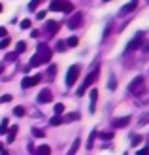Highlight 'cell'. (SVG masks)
I'll use <instances>...</instances> for the list:
<instances>
[{
    "instance_id": "obj_1",
    "label": "cell",
    "mask_w": 149,
    "mask_h": 155,
    "mask_svg": "<svg viewBox=\"0 0 149 155\" xmlns=\"http://www.w3.org/2000/svg\"><path fill=\"white\" fill-rule=\"evenodd\" d=\"M128 91L132 93V95H136V97H142L145 93V80H144V76H136L134 80L130 81Z\"/></svg>"
},
{
    "instance_id": "obj_2",
    "label": "cell",
    "mask_w": 149,
    "mask_h": 155,
    "mask_svg": "<svg viewBox=\"0 0 149 155\" xmlns=\"http://www.w3.org/2000/svg\"><path fill=\"white\" fill-rule=\"evenodd\" d=\"M98 76H100V68L96 66L95 70H92V72H91V74H89L87 78H85V81H83V85H81L79 89H77V95L81 97L83 93H85V89H87V87H91V85H92V83H95V81L98 80Z\"/></svg>"
},
{
    "instance_id": "obj_3",
    "label": "cell",
    "mask_w": 149,
    "mask_h": 155,
    "mask_svg": "<svg viewBox=\"0 0 149 155\" xmlns=\"http://www.w3.org/2000/svg\"><path fill=\"white\" fill-rule=\"evenodd\" d=\"M36 55L40 57L42 64H44V63H49V61H51L53 53H51V49H49V48H47L45 44H40V45H38V51H36Z\"/></svg>"
},
{
    "instance_id": "obj_4",
    "label": "cell",
    "mask_w": 149,
    "mask_h": 155,
    "mask_svg": "<svg viewBox=\"0 0 149 155\" xmlns=\"http://www.w3.org/2000/svg\"><path fill=\"white\" fill-rule=\"evenodd\" d=\"M79 64H74V66H70V70H68V74H66V85L68 87H72V85L76 83V80H77V76H79Z\"/></svg>"
},
{
    "instance_id": "obj_5",
    "label": "cell",
    "mask_w": 149,
    "mask_h": 155,
    "mask_svg": "<svg viewBox=\"0 0 149 155\" xmlns=\"http://www.w3.org/2000/svg\"><path fill=\"white\" fill-rule=\"evenodd\" d=\"M81 25H83V13L81 12H74L70 21H68V27L70 28H79Z\"/></svg>"
},
{
    "instance_id": "obj_6",
    "label": "cell",
    "mask_w": 149,
    "mask_h": 155,
    "mask_svg": "<svg viewBox=\"0 0 149 155\" xmlns=\"http://www.w3.org/2000/svg\"><path fill=\"white\" fill-rule=\"evenodd\" d=\"M42 81V76L38 74V76H32V78H25V80L21 81V87L23 89H28V87H34V85H38Z\"/></svg>"
},
{
    "instance_id": "obj_7",
    "label": "cell",
    "mask_w": 149,
    "mask_h": 155,
    "mask_svg": "<svg viewBox=\"0 0 149 155\" xmlns=\"http://www.w3.org/2000/svg\"><path fill=\"white\" fill-rule=\"evenodd\" d=\"M53 100V93L49 89H42L40 91V95H38V102H42V104H47Z\"/></svg>"
},
{
    "instance_id": "obj_8",
    "label": "cell",
    "mask_w": 149,
    "mask_h": 155,
    "mask_svg": "<svg viewBox=\"0 0 149 155\" xmlns=\"http://www.w3.org/2000/svg\"><path fill=\"white\" fill-rule=\"evenodd\" d=\"M66 2H68V0H51L49 10H51V12H62V8H64Z\"/></svg>"
},
{
    "instance_id": "obj_9",
    "label": "cell",
    "mask_w": 149,
    "mask_h": 155,
    "mask_svg": "<svg viewBox=\"0 0 149 155\" xmlns=\"http://www.w3.org/2000/svg\"><path fill=\"white\" fill-rule=\"evenodd\" d=\"M89 98H91V114H92V112H95V108H96L98 91H96V89H91V93H89Z\"/></svg>"
},
{
    "instance_id": "obj_10",
    "label": "cell",
    "mask_w": 149,
    "mask_h": 155,
    "mask_svg": "<svg viewBox=\"0 0 149 155\" xmlns=\"http://www.w3.org/2000/svg\"><path fill=\"white\" fill-rule=\"evenodd\" d=\"M128 123H130V117H128V115H125V117H119V119H115V121H113V125H115L117 129H123V127H127Z\"/></svg>"
},
{
    "instance_id": "obj_11",
    "label": "cell",
    "mask_w": 149,
    "mask_h": 155,
    "mask_svg": "<svg viewBox=\"0 0 149 155\" xmlns=\"http://www.w3.org/2000/svg\"><path fill=\"white\" fill-rule=\"evenodd\" d=\"M45 25H47L45 28H47V32H49V34H55V32H59V23H57V21H47Z\"/></svg>"
},
{
    "instance_id": "obj_12",
    "label": "cell",
    "mask_w": 149,
    "mask_h": 155,
    "mask_svg": "<svg viewBox=\"0 0 149 155\" xmlns=\"http://www.w3.org/2000/svg\"><path fill=\"white\" fill-rule=\"evenodd\" d=\"M17 130H19L17 125H13L11 129H8V142H13V140H15V136H17Z\"/></svg>"
},
{
    "instance_id": "obj_13",
    "label": "cell",
    "mask_w": 149,
    "mask_h": 155,
    "mask_svg": "<svg viewBox=\"0 0 149 155\" xmlns=\"http://www.w3.org/2000/svg\"><path fill=\"white\" fill-rule=\"evenodd\" d=\"M136 10V2L132 0L130 4H127V6H123V10H121V15H127V13H130V12H134Z\"/></svg>"
},
{
    "instance_id": "obj_14",
    "label": "cell",
    "mask_w": 149,
    "mask_h": 155,
    "mask_svg": "<svg viewBox=\"0 0 149 155\" xmlns=\"http://www.w3.org/2000/svg\"><path fill=\"white\" fill-rule=\"evenodd\" d=\"M140 45H142V36H136L134 40H132V42L128 44V49H138Z\"/></svg>"
},
{
    "instance_id": "obj_15",
    "label": "cell",
    "mask_w": 149,
    "mask_h": 155,
    "mask_svg": "<svg viewBox=\"0 0 149 155\" xmlns=\"http://www.w3.org/2000/svg\"><path fill=\"white\" fill-rule=\"evenodd\" d=\"M79 144H81V140H79V138H76V140H74V144H72V148H70V151H68L66 155H76L77 148H79Z\"/></svg>"
},
{
    "instance_id": "obj_16",
    "label": "cell",
    "mask_w": 149,
    "mask_h": 155,
    "mask_svg": "<svg viewBox=\"0 0 149 155\" xmlns=\"http://www.w3.org/2000/svg\"><path fill=\"white\" fill-rule=\"evenodd\" d=\"M36 155H51V148L49 146H40L36 151Z\"/></svg>"
},
{
    "instance_id": "obj_17",
    "label": "cell",
    "mask_w": 149,
    "mask_h": 155,
    "mask_svg": "<svg viewBox=\"0 0 149 155\" xmlns=\"http://www.w3.org/2000/svg\"><path fill=\"white\" fill-rule=\"evenodd\" d=\"M25 49H27V44L25 42H17V45H15V53L21 55V53H25Z\"/></svg>"
},
{
    "instance_id": "obj_18",
    "label": "cell",
    "mask_w": 149,
    "mask_h": 155,
    "mask_svg": "<svg viewBox=\"0 0 149 155\" xmlns=\"http://www.w3.org/2000/svg\"><path fill=\"white\" fill-rule=\"evenodd\" d=\"M27 114V110L23 106H15V110H13V115H17V117H23V115Z\"/></svg>"
},
{
    "instance_id": "obj_19",
    "label": "cell",
    "mask_w": 149,
    "mask_h": 155,
    "mask_svg": "<svg viewBox=\"0 0 149 155\" xmlns=\"http://www.w3.org/2000/svg\"><path fill=\"white\" fill-rule=\"evenodd\" d=\"M77 44H79V38H76V36H72V38L66 40V45H70V48H76Z\"/></svg>"
},
{
    "instance_id": "obj_20",
    "label": "cell",
    "mask_w": 149,
    "mask_h": 155,
    "mask_svg": "<svg viewBox=\"0 0 149 155\" xmlns=\"http://www.w3.org/2000/svg\"><path fill=\"white\" fill-rule=\"evenodd\" d=\"M113 134H115L113 130H108V133H100L98 136L102 138V140H112V138H113Z\"/></svg>"
},
{
    "instance_id": "obj_21",
    "label": "cell",
    "mask_w": 149,
    "mask_h": 155,
    "mask_svg": "<svg viewBox=\"0 0 149 155\" xmlns=\"http://www.w3.org/2000/svg\"><path fill=\"white\" fill-rule=\"evenodd\" d=\"M40 64H42V61H40V57H38V55H34L32 59H30V64H28V66L32 68V66H40Z\"/></svg>"
},
{
    "instance_id": "obj_22",
    "label": "cell",
    "mask_w": 149,
    "mask_h": 155,
    "mask_svg": "<svg viewBox=\"0 0 149 155\" xmlns=\"http://www.w3.org/2000/svg\"><path fill=\"white\" fill-rule=\"evenodd\" d=\"M62 112H64V104H62V102H57V104H55V115H60Z\"/></svg>"
},
{
    "instance_id": "obj_23",
    "label": "cell",
    "mask_w": 149,
    "mask_h": 155,
    "mask_svg": "<svg viewBox=\"0 0 149 155\" xmlns=\"http://www.w3.org/2000/svg\"><path fill=\"white\" fill-rule=\"evenodd\" d=\"M42 2H44V0H30V4H28V10H32V12H34V10H36V8L40 6Z\"/></svg>"
},
{
    "instance_id": "obj_24",
    "label": "cell",
    "mask_w": 149,
    "mask_h": 155,
    "mask_svg": "<svg viewBox=\"0 0 149 155\" xmlns=\"http://www.w3.org/2000/svg\"><path fill=\"white\" fill-rule=\"evenodd\" d=\"M8 133V119H2L0 123V134H6Z\"/></svg>"
},
{
    "instance_id": "obj_25",
    "label": "cell",
    "mask_w": 149,
    "mask_h": 155,
    "mask_svg": "<svg viewBox=\"0 0 149 155\" xmlns=\"http://www.w3.org/2000/svg\"><path fill=\"white\" fill-rule=\"evenodd\" d=\"M55 74H57V66H49V70H47V80H53Z\"/></svg>"
},
{
    "instance_id": "obj_26",
    "label": "cell",
    "mask_w": 149,
    "mask_h": 155,
    "mask_svg": "<svg viewBox=\"0 0 149 155\" xmlns=\"http://www.w3.org/2000/svg\"><path fill=\"white\" fill-rule=\"evenodd\" d=\"M95 136H96V133L92 130V133H91V136H89V140H87V150H91V148H92V142H95Z\"/></svg>"
},
{
    "instance_id": "obj_27",
    "label": "cell",
    "mask_w": 149,
    "mask_h": 155,
    "mask_svg": "<svg viewBox=\"0 0 149 155\" xmlns=\"http://www.w3.org/2000/svg\"><path fill=\"white\" fill-rule=\"evenodd\" d=\"M10 44H11V40H10V38H4V40L0 42V49H6V48H8Z\"/></svg>"
},
{
    "instance_id": "obj_28",
    "label": "cell",
    "mask_w": 149,
    "mask_h": 155,
    "mask_svg": "<svg viewBox=\"0 0 149 155\" xmlns=\"http://www.w3.org/2000/svg\"><path fill=\"white\" fill-rule=\"evenodd\" d=\"M72 10H74V4H70V2H66L64 8H62V12H64V13H70Z\"/></svg>"
},
{
    "instance_id": "obj_29",
    "label": "cell",
    "mask_w": 149,
    "mask_h": 155,
    "mask_svg": "<svg viewBox=\"0 0 149 155\" xmlns=\"http://www.w3.org/2000/svg\"><path fill=\"white\" fill-rule=\"evenodd\" d=\"M32 134H34L36 138H44V130H42V129H32Z\"/></svg>"
},
{
    "instance_id": "obj_30",
    "label": "cell",
    "mask_w": 149,
    "mask_h": 155,
    "mask_svg": "<svg viewBox=\"0 0 149 155\" xmlns=\"http://www.w3.org/2000/svg\"><path fill=\"white\" fill-rule=\"evenodd\" d=\"M64 49H66V42L59 40V42H57V51H64Z\"/></svg>"
},
{
    "instance_id": "obj_31",
    "label": "cell",
    "mask_w": 149,
    "mask_h": 155,
    "mask_svg": "<svg viewBox=\"0 0 149 155\" xmlns=\"http://www.w3.org/2000/svg\"><path fill=\"white\" fill-rule=\"evenodd\" d=\"M108 87H109V89H112V91H113V89L117 87V85H115V76H113V74H112V76H109V85H108Z\"/></svg>"
},
{
    "instance_id": "obj_32",
    "label": "cell",
    "mask_w": 149,
    "mask_h": 155,
    "mask_svg": "<svg viewBox=\"0 0 149 155\" xmlns=\"http://www.w3.org/2000/svg\"><path fill=\"white\" fill-rule=\"evenodd\" d=\"M30 25H32V23H30L28 19H25V21H21V28H23V30H27V28H30Z\"/></svg>"
},
{
    "instance_id": "obj_33",
    "label": "cell",
    "mask_w": 149,
    "mask_h": 155,
    "mask_svg": "<svg viewBox=\"0 0 149 155\" xmlns=\"http://www.w3.org/2000/svg\"><path fill=\"white\" fill-rule=\"evenodd\" d=\"M49 123H51V125H53V127H55V125H60V123H62V119H60V117H59V115H55V117H53V119H51V121H49Z\"/></svg>"
},
{
    "instance_id": "obj_34",
    "label": "cell",
    "mask_w": 149,
    "mask_h": 155,
    "mask_svg": "<svg viewBox=\"0 0 149 155\" xmlns=\"http://www.w3.org/2000/svg\"><path fill=\"white\" fill-rule=\"evenodd\" d=\"M17 59V53H8L6 55V61H15Z\"/></svg>"
},
{
    "instance_id": "obj_35",
    "label": "cell",
    "mask_w": 149,
    "mask_h": 155,
    "mask_svg": "<svg viewBox=\"0 0 149 155\" xmlns=\"http://www.w3.org/2000/svg\"><path fill=\"white\" fill-rule=\"evenodd\" d=\"M76 121V119H79V114H70V117H66V121Z\"/></svg>"
},
{
    "instance_id": "obj_36",
    "label": "cell",
    "mask_w": 149,
    "mask_h": 155,
    "mask_svg": "<svg viewBox=\"0 0 149 155\" xmlns=\"http://www.w3.org/2000/svg\"><path fill=\"white\" fill-rule=\"evenodd\" d=\"M140 142H142V136H132V144H140Z\"/></svg>"
},
{
    "instance_id": "obj_37",
    "label": "cell",
    "mask_w": 149,
    "mask_h": 155,
    "mask_svg": "<svg viewBox=\"0 0 149 155\" xmlns=\"http://www.w3.org/2000/svg\"><path fill=\"white\" fill-rule=\"evenodd\" d=\"M11 100V95H4L2 98H0V102H10Z\"/></svg>"
},
{
    "instance_id": "obj_38",
    "label": "cell",
    "mask_w": 149,
    "mask_h": 155,
    "mask_svg": "<svg viewBox=\"0 0 149 155\" xmlns=\"http://www.w3.org/2000/svg\"><path fill=\"white\" fill-rule=\"evenodd\" d=\"M6 34H8V30L4 27H0V38H6Z\"/></svg>"
},
{
    "instance_id": "obj_39",
    "label": "cell",
    "mask_w": 149,
    "mask_h": 155,
    "mask_svg": "<svg viewBox=\"0 0 149 155\" xmlns=\"http://www.w3.org/2000/svg\"><path fill=\"white\" fill-rule=\"evenodd\" d=\"M36 17L40 19V21H42V19H45V12H38V13H36Z\"/></svg>"
},
{
    "instance_id": "obj_40",
    "label": "cell",
    "mask_w": 149,
    "mask_h": 155,
    "mask_svg": "<svg viewBox=\"0 0 149 155\" xmlns=\"http://www.w3.org/2000/svg\"><path fill=\"white\" fill-rule=\"evenodd\" d=\"M138 155H149V148H144V150H140Z\"/></svg>"
},
{
    "instance_id": "obj_41",
    "label": "cell",
    "mask_w": 149,
    "mask_h": 155,
    "mask_svg": "<svg viewBox=\"0 0 149 155\" xmlns=\"http://www.w3.org/2000/svg\"><path fill=\"white\" fill-rule=\"evenodd\" d=\"M4 151V144H0V153H2Z\"/></svg>"
},
{
    "instance_id": "obj_42",
    "label": "cell",
    "mask_w": 149,
    "mask_h": 155,
    "mask_svg": "<svg viewBox=\"0 0 149 155\" xmlns=\"http://www.w3.org/2000/svg\"><path fill=\"white\" fill-rule=\"evenodd\" d=\"M2 10H4V6H2V4H0V13H2Z\"/></svg>"
},
{
    "instance_id": "obj_43",
    "label": "cell",
    "mask_w": 149,
    "mask_h": 155,
    "mask_svg": "<svg viewBox=\"0 0 149 155\" xmlns=\"http://www.w3.org/2000/svg\"><path fill=\"white\" fill-rule=\"evenodd\" d=\"M2 70H4V68H2V66H0V76H2Z\"/></svg>"
},
{
    "instance_id": "obj_44",
    "label": "cell",
    "mask_w": 149,
    "mask_h": 155,
    "mask_svg": "<svg viewBox=\"0 0 149 155\" xmlns=\"http://www.w3.org/2000/svg\"><path fill=\"white\" fill-rule=\"evenodd\" d=\"M0 155H8V151H2V153H0Z\"/></svg>"
},
{
    "instance_id": "obj_45",
    "label": "cell",
    "mask_w": 149,
    "mask_h": 155,
    "mask_svg": "<svg viewBox=\"0 0 149 155\" xmlns=\"http://www.w3.org/2000/svg\"><path fill=\"white\" fill-rule=\"evenodd\" d=\"M102 2H112V0H102Z\"/></svg>"
},
{
    "instance_id": "obj_46",
    "label": "cell",
    "mask_w": 149,
    "mask_h": 155,
    "mask_svg": "<svg viewBox=\"0 0 149 155\" xmlns=\"http://www.w3.org/2000/svg\"><path fill=\"white\" fill-rule=\"evenodd\" d=\"M123 155H127V153H123Z\"/></svg>"
}]
</instances>
